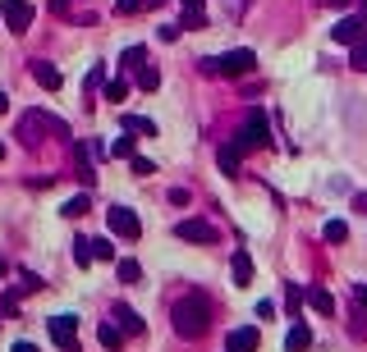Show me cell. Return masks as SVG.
I'll return each instance as SVG.
<instances>
[{
	"mask_svg": "<svg viewBox=\"0 0 367 352\" xmlns=\"http://www.w3.org/2000/svg\"><path fill=\"white\" fill-rule=\"evenodd\" d=\"M175 334L179 339H202L211 329V302L202 298V293H184V298L175 302Z\"/></svg>",
	"mask_w": 367,
	"mask_h": 352,
	"instance_id": "6da1fadb",
	"label": "cell"
},
{
	"mask_svg": "<svg viewBox=\"0 0 367 352\" xmlns=\"http://www.w3.org/2000/svg\"><path fill=\"white\" fill-rule=\"evenodd\" d=\"M257 55L253 51H225V55H211V60H202V74H220V78H244L253 74Z\"/></svg>",
	"mask_w": 367,
	"mask_h": 352,
	"instance_id": "7a4b0ae2",
	"label": "cell"
},
{
	"mask_svg": "<svg viewBox=\"0 0 367 352\" xmlns=\"http://www.w3.org/2000/svg\"><path fill=\"white\" fill-rule=\"evenodd\" d=\"M235 142H239V151H262V146L271 142V124H266V115H262V110H253V115H248Z\"/></svg>",
	"mask_w": 367,
	"mask_h": 352,
	"instance_id": "3957f363",
	"label": "cell"
},
{
	"mask_svg": "<svg viewBox=\"0 0 367 352\" xmlns=\"http://www.w3.org/2000/svg\"><path fill=\"white\" fill-rule=\"evenodd\" d=\"M46 329H51V339H55V348H64V352H79V316H51L46 320Z\"/></svg>",
	"mask_w": 367,
	"mask_h": 352,
	"instance_id": "277c9868",
	"label": "cell"
},
{
	"mask_svg": "<svg viewBox=\"0 0 367 352\" xmlns=\"http://www.w3.org/2000/svg\"><path fill=\"white\" fill-rule=\"evenodd\" d=\"M106 220H111V233H115V238H138V233H142V220H138V215H133L129 206H111V211H106Z\"/></svg>",
	"mask_w": 367,
	"mask_h": 352,
	"instance_id": "5b68a950",
	"label": "cell"
},
{
	"mask_svg": "<svg viewBox=\"0 0 367 352\" xmlns=\"http://www.w3.org/2000/svg\"><path fill=\"white\" fill-rule=\"evenodd\" d=\"M175 238H184V242H216L220 233H216V224H207V220H179Z\"/></svg>",
	"mask_w": 367,
	"mask_h": 352,
	"instance_id": "8992f818",
	"label": "cell"
},
{
	"mask_svg": "<svg viewBox=\"0 0 367 352\" xmlns=\"http://www.w3.org/2000/svg\"><path fill=\"white\" fill-rule=\"evenodd\" d=\"M331 37H335L340 46H354V42H363V37H367V18H363V14H349V18H340V23L331 28Z\"/></svg>",
	"mask_w": 367,
	"mask_h": 352,
	"instance_id": "52a82bcc",
	"label": "cell"
},
{
	"mask_svg": "<svg viewBox=\"0 0 367 352\" xmlns=\"http://www.w3.org/2000/svg\"><path fill=\"white\" fill-rule=\"evenodd\" d=\"M257 344H262L257 325H239V329H230V339H225V352H257Z\"/></svg>",
	"mask_w": 367,
	"mask_h": 352,
	"instance_id": "ba28073f",
	"label": "cell"
},
{
	"mask_svg": "<svg viewBox=\"0 0 367 352\" xmlns=\"http://www.w3.org/2000/svg\"><path fill=\"white\" fill-rule=\"evenodd\" d=\"M5 23H9V33H28V23H33L28 0H5Z\"/></svg>",
	"mask_w": 367,
	"mask_h": 352,
	"instance_id": "9c48e42d",
	"label": "cell"
},
{
	"mask_svg": "<svg viewBox=\"0 0 367 352\" xmlns=\"http://www.w3.org/2000/svg\"><path fill=\"white\" fill-rule=\"evenodd\" d=\"M33 83L42 87V92H60V69H55V64H46V60H33Z\"/></svg>",
	"mask_w": 367,
	"mask_h": 352,
	"instance_id": "30bf717a",
	"label": "cell"
},
{
	"mask_svg": "<svg viewBox=\"0 0 367 352\" xmlns=\"http://www.w3.org/2000/svg\"><path fill=\"white\" fill-rule=\"evenodd\" d=\"M230 270H235V283H239V288H248V283H253V257H248L244 247L230 257Z\"/></svg>",
	"mask_w": 367,
	"mask_h": 352,
	"instance_id": "8fae6325",
	"label": "cell"
},
{
	"mask_svg": "<svg viewBox=\"0 0 367 352\" xmlns=\"http://www.w3.org/2000/svg\"><path fill=\"white\" fill-rule=\"evenodd\" d=\"M115 320H120V329H124V334H142V329H147V320H142L133 307H124V302L115 307Z\"/></svg>",
	"mask_w": 367,
	"mask_h": 352,
	"instance_id": "7c38bea8",
	"label": "cell"
},
{
	"mask_svg": "<svg viewBox=\"0 0 367 352\" xmlns=\"http://www.w3.org/2000/svg\"><path fill=\"white\" fill-rule=\"evenodd\" d=\"M96 339H101V348H106V352H120V348H124V329L115 325V320H101Z\"/></svg>",
	"mask_w": 367,
	"mask_h": 352,
	"instance_id": "4fadbf2b",
	"label": "cell"
},
{
	"mask_svg": "<svg viewBox=\"0 0 367 352\" xmlns=\"http://www.w3.org/2000/svg\"><path fill=\"white\" fill-rule=\"evenodd\" d=\"M179 5H184V28H193V33L207 28V9H202V0H179Z\"/></svg>",
	"mask_w": 367,
	"mask_h": 352,
	"instance_id": "5bb4252c",
	"label": "cell"
},
{
	"mask_svg": "<svg viewBox=\"0 0 367 352\" xmlns=\"http://www.w3.org/2000/svg\"><path fill=\"white\" fill-rule=\"evenodd\" d=\"M307 307H312V311H322V316H335V298H331L326 288H317V283L307 288Z\"/></svg>",
	"mask_w": 367,
	"mask_h": 352,
	"instance_id": "9a60e30c",
	"label": "cell"
},
{
	"mask_svg": "<svg viewBox=\"0 0 367 352\" xmlns=\"http://www.w3.org/2000/svg\"><path fill=\"white\" fill-rule=\"evenodd\" d=\"M239 156H244V151H239V142H230V146H220V151H216V165L225 174H239Z\"/></svg>",
	"mask_w": 367,
	"mask_h": 352,
	"instance_id": "2e32d148",
	"label": "cell"
},
{
	"mask_svg": "<svg viewBox=\"0 0 367 352\" xmlns=\"http://www.w3.org/2000/svg\"><path fill=\"white\" fill-rule=\"evenodd\" d=\"M124 133H142V138H157V124L147 115H124Z\"/></svg>",
	"mask_w": 367,
	"mask_h": 352,
	"instance_id": "e0dca14e",
	"label": "cell"
},
{
	"mask_svg": "<svg viewBox=\"0 0 367 352\" xmlns=\"http://www.w3.org/2000/svg\"><path fill=\"white\" fill-rule=\"evenodd\" d=\"M307 344H312V329H307V325H294L285 334V352H303Z\"/></svg>",
	"mask_w": 367,
	"mask_h": 352,
	"instance_id": "ac0fdd59",
	"label": "cell"
},
{
	"mask_svg": "<svg viewBox=\"0 0 367 352\" xmlns=\"http://www.w3.org/2000/svg\"><path fill=\"white\" fill-rule=\"evenodd\" d=\"M88 206H92V197H88V192H79V197H69V201H64V206H60V215H69V220H79V215H88Z\"/></svg>",
	"mask_w": 367,
	"mask_h": 352,
	"instance_id": "d6986e66",
	"label": "cell"
},
{
	"mask_svg": "<svg viewBox=\"0 0 367 352\" xmlns=\"http://www.w3.org/2000/svg\"><path fill=\"white\" fill-rule=\"evenodd\" d=\"M166 0H115V14H138V9H157Z\"/></svg>",
	"mask_w": 367,
	"mask_h": 352,
	"instance_id": "ffe728a7",
	"label": "cell"
},
{
	"mask_svg": "<svg viewBox=\"0 0 367 352\" xmlns=\"http://www.w3.org/2000/svg\"><path fill=\"white\" fill-rule=\"evenodd\" d=\"M138 87H142V92H157V87H161L157 64H138Z\"/></svg>",
	"mask_w": 367,
	"mask_h": 352,
	"instance_id": "44dd1931",
	"label": "cell"
},
{
	"mask_svg": "<svg viewBox=\"0 0 367 352\" xmlns=\"http://www.w3.org/2000/svg\"><path fill=\"white\" fill-rule=\"evenodd\" d=\"M92 238H74V266H92Z\"/></svg>",
	"mask_w": 367,
	"mask_h": 352,
	"instance_id": "7402d4cb",
	"label": "cell"
},
{
	"mask_svg": "<svg viewBox=\"0 0 367 352\" xmlns=\"http://www.w3.org/2000/svg\"><path fill=\"white\" fill-rule=\"evenodd\" d=\"M115 275H120V283H138V279H142V266H138V261H120V266H115Z\"/></svg>",
	"mask_w": 367,
	"mask_h": 352,
	"instance_id": "603a6c76",
	"label": "cell"
},
{
	"mask_svg": "<svg viewBox=\"0 0 367 352\" xmlns=\"http://www.w3.org/2000/svg\"><path fill=\"white\" fill-rule=\"evenodd\" d=\"M326 242H344V238H349V224H344V220H326Z\"/></svg>",
	"mask_w": 367,
	"mask_h": 352,
	"instance_id": "cb8c5ba5",
	"label": "cell"
},
{
	"mask_svg": "<svg viewBox=\"0 0 367 352\" xmlns=\"http://www.w3.org/2000/svg\"><path fill=\"white\" fill-rule=\"evenodd\" d=\"M124 96H129V83H124V78H111V83H106V101H124Z\"/></svg>",
	"mask_w": 367,
	"mask_h": 352,
	"instance_id": "d4e9b609",
	"label": "cell"
},
{
	"mask_svg": "<svg viewBox=\"0 0 367 352\" xmlns=\"http://www.w3.org/2000/svg\"><path fill=\"white\" fill-rule=\"evenodd\" d=\"M303 298H307V293L298 288V283H289V288H285V302H289V316H298V307H303Z\"/></svg>",
	"mask_w": 367,
	"mask_h": 352,
	"instance_id": "484cf974",
	"label": "cell"
},
{
	"mask_svg": "<svg viewBox=\"0 0 367 352\" xmlns=\"http://www.w3.org/2000/svg\"><path fill=\"white\" fill-rule=\"evenodd\" d=\"M111 156H120V160H133V138H115V142H111Z\"/></svg>",
	"mask_w": 367,
	"mask_h": 352,
	"instance_id": "4316f807",
	"label": "cell"
},
{
	"mask_svg": "<svg viewBox=\"0 0 367 352\" xmlns=\"http://www.w3.org/2000/svg\"><path fill=\"white\" fill-rule=\"evenodd\" d=\"M349 64H354V69H363V74H367V37H363V42H354V55H349Z\"/></svg>",
	"mask_w": 367,
	"mask_h": 352,
	"instance_id": "83f0119b",
	"label": "cell"
},
{
	"mask_svg": "<svg viewBox=\"0 0 367 352\" xmlns=\"http://www.w3.org/2000/svg\"><path fill=\"white\" fill-rule=\"evenodd\" d=\"M129 170L138 174V179H147V174H157V165H152L147 156H133V160H129Z\"/></svg>",
	"mask_w": 367,
	"mask_h": 352,
	"instance_id": "f1b7e54d",
	"label": "cell"
},
{
	"mask_svg": "<svg viewBox=\"0 0 367 352\" xmlns=\"http://www.w3.org/2000/svg\"><path fill=\"white\" fill-rule=\"evenodd\" d=\"M92 257H96V261H111V257H115L111 238H92Z\"/></svg>",
	"mask_w": 367,
	"mask_h": 352,
	"instance_id": "f546056e",
	"label": "cell"
},
{
	"mask_svg": "<svg viewBox=\"0 0 367 352\" xmlns=\"http://www.w3.org/2000/svg\"><path fill=\"white\" fill-rule=\"evenodd\" d=\"M142 60H147V51H142V46H129V51H124V69H138Z\"/></svg>",
	"mask_w": 367,
	"mask_h": 352,
	"instance_id": "4dcf8cb0",
	"label": "cell"
},
{
	"mask_svg": "<svg viewBox=\"0 0 367 352\" xmlns=\"http://www.w3.org/2000/svg\"><path fill=\"white\" fill-rule=\"evenodd\" d=\"M161 42H179V23H166V28H161Z\"/></svg>",
	"mask_w": 367,
	"mask_h": 352,
	"instance_id": "1f68e13d",
	"label": "cell"
},
{
	"mask_svg": "<svg viewBox=\"0 0 367 352\" xmlns=\"http://www.w3.org/2000/svg\"><path fill=\"white\" fill-rule=\"evenodd\" d=\"M170 201H175V206H188V188H170Z\"/></svg>",
	"mask_w": 367,
	"mask_h": 352,
	"instance_id": "d6a6232c",
	"label": "cell"
},
{
	"mask_svg": "<svg viewBox=\"0 0 367 352\" xmlns=\"http://www.w3.org/2000/svg\"><path fill=\"white\" fill-rule=\"evenodd\" d=\"M354 211H363V215H367V192H358V197H354Z\"/></svg>",
	"mask_w": 367,
	"mask_h": 352,
	"instance_id": "836d02e7",
	"label": "cell"
},
{
	"mask_svg": "<svg viewBox=\"0 0 367 352\" xmlns=\"http://www.w3.org/2000/svg\"><path fill=\"white\" fill-rule=\"evenodd\" d=\"M51 9H55V14H64V9H69V0H51Z\"/></svg>",
	"mask_w": 367,
	"mask_h": 352,
	"instance_id": "e575fe53",
	"label": "cell"
},
{
	"mask_svg": "<svg viewBox=\"0 0 367 352\" xmlns=\"http://www.w3.org/2000/svg\"><path fill=\"white\" fill-rule=\"evenodd\" d=\"M354 293H358V302L367 307V283H358V288H354Z\"/></svg>",
	"mask_w": 367,
	"mask_h": 352,
	"instance_id": "d590c367",
	"label": "cell"
},
{
	"mask_svg": "<svg viewBox=\"0 0 367 352\" xmlns=\"http://www.w3.org/2000/svg\"><path fill=\"white\" fill-rule=\"evenodd\" d=\"M14 352H37V348L33 344H14Z\"/></svg>",
	"mask_w": 367,
	"mask_h": 352,
	"instance_id": "8d00e7d4",
	"label": "cell"
},
{
	"mask_svg": "<svg viewBox=\"0 0 367 352\" xmlns=\"http://www.w3.org/2000/svg\"><path fill=\"white\" fill-rule=\"evenodd\" d=\"M5 110H9V96H5V92H0V115H5Z\"/></svg>",
	"mask_w": 367,
	"mask_h": 352,
	"instance_id": "74e56055",
	"label": "cell"
},
{
	"mask_svg": "<svg viewBox=\"0 0 367 352\" xmlns=\"http://www.w3.org/2000/svg\"><path fill=\"white\" fill-rule=\"evenodd\" d=\"M317 5H344V0H317Z\"/></svg>",
	"mask_w": 367,
	"mask_h": 352,
	"instance_id": "f35d334b",
	"label": "cell"
},
{
	"mask_svg": "<svg viewBox=\"0 0 367 352\" xmlns=\"http://www.w3.org/2000/svg\"><path fill=\"white\" fill-rule=\"evenodd\" d=\"M0 279H5V261H0Z\"/></svg>",
	"mask_w": 367,
	"mask_h": 352,
	"instance_id": "ab89813d",
	"label": "cell"
},
{
	"mask_svg": "<svg viewBox=\"0 0 367 352\" xmlns=\"http://www.w3.org/2000/svg\"><path fill=\"white\" fill-rule=\"evenodd\" d=\"M363 18H367V0H363Z\"/></svg>",
	"mask_w": 367,
	"mask_h": 352,
	"instance_id": "60d3db41",
	"label": "cell"
},
{
	"mask_svg": "<svg viewBox=\"0 0 367 352\" xmlns=\"http://www.w3.org/2000/svg\"><path fill=\"white\" fill-rule=\"evenodd\" d=\"M0 156H5V146H0Z\"/></svg>",
	"mask_w": 367,
	"mask_h": 352,
	"instance_id": "b9f144b4",
	"label": "cell"
}]
</instances>
